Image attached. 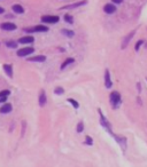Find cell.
Wrapping results in <instances>:
<instances>
[{
    "mask_svg": "<svg viewBox=\"0 0 147 167\" xmlns=\"http://www.w3.org/2000/svg\"><path fill=\"white\" fill-rule=\"evenodd\" d=\"M63 20H64V22H67L68 24H74V16L70 14H64Z\"/></svg>",
    "mask_w": 147,
    "mask_h": 167,
    "instance_id": "21",
    "label": "cell"
},
{
    "mask_svg": "<svg viewBox=\"0 0 147 167\" xmlns=\"http://www.w3.org/2000/svg\"><path fill=\"white\" fill-rule=\"evenodd\" d=\"M9 94H11V90L9 89H4L0 92V97H7Z\"/></svg>",
    "mask_w": 147,
    "mask_h": 167,
    "instance_id": "26",
    "label": "cell"
},
{
    "mask_svg": "<svg viewBox=\"0 0 147 167\" xmlns=\"http://www.w3.org/2000/svg\"><path fill=\"white\" fill-rule=\"evenodd\" d=\"M26 121H23V122H22V136H23V135H24V131H26Z\"/></svg>",
    "mask_w": 147,
    "mask_h": 167,
    "instance_id": "28",
    "label": "cell"
},
{
    "mask_svg": "<svg viewBox=\"0 0 147 167\" xmlns=\"http://www.w3.org/2000/svg\"><path fill=\"white\" fill-rule=\"evenodd\" d=\"M98 112H99V116H100V124H101L102 127H105L106 130H107V132L109 134H111V135H114L113 134V132H111V125L109 124V121L107 120V118L104 116V113H102V111L100 109H98Z\"/></svg>",
    "mask_w": 147,
    "mask_h": 167,
    "instance_id": "3",
    "label": "cell"
},
{
    "mask_svg": "<svg viewBox=\"0 0 147 167\" xmlns=\"http://www.w3.org/2000/svg\"><path fill=\"white\" fill-rule=\"evenodd\" d=\"M12 10H13L15 14H20V15L24 14V8L22 7L21 5H18V4L13 5V7H12Z\"/></svg>",
    "mask_w": 147,
    "mask_h": 167,
    "instance_id": "17",
    "label": "cell"
},
{
    "mask_svg": "<svg viewBox=\"0 0 147 167\" xmlns=\"http://www.w3.org/2000/svg\"><path fill=\"white\" fill-rule=\"evenodd\" d=\"M73 63H75V58H74V57H68V58L61 64V70H64V69L68 67V65L73 64Z\"/></svg>",
    "mask_w": 147,
    "mask_h": 167,
    "instance_id": "18",
    "label": "cell"
},
{
    "mask_svg": "<svg viewBox=\"0 0 147 167\" xmlns=\"http://www.w3.org/2000/svg\"><path fill=\"white\" fill-rule=\"evenodd\" d=\"M27 60L29 62H45L46 56L45 55H36V56H32V57H28Z\"/></svg>",
    "mask_w": 147,
    "mask_h": 167,
    "instance_id": "15",
    "label": "cell"
},
{
    "mask_svg": "<svg viewBox=\"0 0 147 167\" xmlns=\"http://www.w3.org/2000/svg\"><path fill=\"white\" fill-rule=\"evenodd\" d=\"M33 41H35V38H33L32 36H24L18 39V44H23V45H26V44H32Z\"/></svg>",
    "mask_w": 147,
    "mask_h": 167,
    "instance_id": "12",
    "label": "cell"
},
{
    "mask_svg": "<svg viewBox=\"0 0 147 167\" xmlns=\"http://www.w3.org/2000/svg\"><path fill=\"white\" fill-rule=\"evenodd\" d=\"M87 4V0H80V1H77L75 2L73 5H68V6H63V7H61L60 9H74V8H78L80 7V6H84Z\"/></svg>",
    "mask_w": 147,
    "mask_h": 167,
    "instance_id": "8",
    "label": "cell"
},
{
    "mask_svg": "<svg viewBox=\"0 0 147 167\" xmlns=\"http://www.w3.org/2000/svg\"><path fill=\"white\" fill-rule=\"evenodd\" d=\"M13 110V105L11 104V103H5L4 105L0 108V113H2V115H6V113H9Z\"/></svg>",
    "mask_w": 147,
    "mask_h": 167,
    "instance_id": "14",
    "label": "cell"
},
{
    "mask_svg": "<svg viewBox=\"0 0 147 167\" xmlns=\"http://www.w3.org/2000/svg\"><path fill=\"white\" fill-rule=\"evenodd\" d=\"M54 94L56 95H62V94H64V88H62L61 86H58L54 88Z\"/></svg>",
    "mask_w": 147,
    "mask_h": 167,
    "instance_id": "22",
    "label": "cell"
},
{
    "mask_svg": "<svg viewBox=\"0 0 147 167\" xmlns=\"http://www.w3.org/2000/svg\"><path fill=\"white\" fill-rule=\"evenodd\" d=\"M137 89H138V93H139V94L141 93V85H140V83L137 84Z\"/></svg>",
    "mask_w": 147,
    "mask_h": 167,
    "instance_id": "30",
    "label": "cell"
},
{
    "mask_svg": "<svg viewBox=\"0 0 147 167\" xmlns=\"http://www.w3.org/2000/svg\"><path fill=\"white\" fill-rule=\"evenodd\" d=\"M35 52V48L33 47H23V48H20L16 52V55L18 57H26V56L31 55Z\"/></svg>",
    "mask_w": 147,
    "mask_h": 167,
    "instance_id": "5",
    "label": "cell"
},
{
    "mask_svg": "<svg viewBox=\"0 0 147 167\" xmlns=\"http://www.w3.org/2000/svg\"><path fill=\"white\" fill-rule=\"evenodd\" d=\"M144 40L143 39H140V40H138V41L136 42V46H134V50H136V52H139V49H140V47H141L143 45H144Z\"/></svg>",
    "mask_w": 147,
    "mask_h": 167,
    "instance_id": "24",
    "label": "cell"
},
{
    "mask_svg": "<svg viewBox=\"0 0 147 167\" xmlns=\"http://www.w3.org/2000/svg\"><path fill=\"white\" fill-rule=\"evenodd\" d=\"M49 29L47 28V25H36V26H31V28H24L23 31H26L27 33H32V32H47Z\"/></svg>",
    "mask_w": 147,
    "mask_h": 167,
    "instance_id": "2",
    "label": "cell"
},
{
    "mask_svg": "<svg viewBox=\"0 0 147 167\" xmlns=\"http://www.w3.org/2000/svg\"><path fill=\"white\" fill-rule=\"evenodd\" d=\"M109 101H110V104L113 106V109H117L122 103L121 94L118 92H111L110 96H109Z\"/></svg>",
    "mask_w": 147,
    "mask_h": 167,
    "instance_id": "1",
    "label": "cell"
},
{
    "mask_svg": "<svg viewBox=\"0 0 147 167\" xmlns=\"http://www.w3.org/2000/svg\"><path fill=\"white\" fill-rule=\"evenodd\" d=\"M67 101H68V102H69V103H70V104H71V105H73V106H74V108H75V109H78V108H79V103H78V102H77V101H76V100H74V99H68Z\"/></svg>",
    "mask_w": 147,
    "mask_h": 167,
    "instance_id": "23",
    "label": "cell"
},
{
    "mask_svg": "<svg viewBox=\"0 0 147 167\" xmlns=\"http://www.w3.org/2000/svg\"><path fill=\"white\" fill-rule=\"evenodd\" d=\"M111 2H113V4L120 5V4H122V2H123V0H111Z\"/></svg>",
    "mask_w": 147,
    "mask_h": 167,
    "instance_id": "29",
    "label": "cell"
},
{
    "mask_svg": "<svg viewBox=\"0 0 147 167\" xmlns=\"http://www.w3.org/2000/svg\"><path fill=\"white\" fill-rule=\"evenodd\" d=\"M104 12L108 15L114 14V13L116 12V6H115L114 4H110V2H109V4H106L104 6Z\"/></svg>",
    "mask_w": 147,
    "mask_h": 167,
    "instance_id": "10",
    "label": "cell"
},
{
    "mask_svg": "<svg viewBox=\"0 0 147 167\" xmlns=\"http://www.w3.org/2000/svg\"><path fill=\"white\" fill-rule=\"evenodd\" d=\"M113 136H114V138L117 141V143L122 147V149H123V150L126 149V138H125V137H123V136H117V135H113Z\"/></svg>",
    "mask_w": 147,
    "mask_h": 167,
    "instance_id": "13",
    "label": "cell"
},
{
    "mask_svg": "<svg viewBox=\"0 0 147 167\" xmlns=\"http://www.w3.org/2000/svg\"><path fill=\"white\" fill-rule=\"evenodd\" d=\"M136 34V30H133V31H131V32L128 34V36L124 37V39H123V41H122V45H121V48L122 49H125L128 45H129V42L131 41V39L133 38V36Z\"/></svg>",
    "mask_w": 147,
    "mask_h": 167,
    "instance_id": "7",
    "label": "cell"
},
{
    "mask_svg": "<svg viewBox=\"0 0 147 167\" xmlns=\"http://www.w3.org/2000/svg\"><path fill=\"white\" fill-rule=\"evenodd\" d=\"M2 68H4V71L6 72V74H7L9 78H13V65L12 64H4Z\"/></svg>",
    "mask_w": 147,
    "mask_h": 167,
    "instance_id": "16",
    "label": "cell"
},
{
    "mask_svg": "<svg viewBox=\"0 0 147 167\" xmlns=\"http://www.w3.org/2000/svg\"><path fill=\"white\" fill-rule=\"evenodd\" d=\"M0 29L4 31H14L17 29L16 24L12 23V22H4V23L0 24Z\"/></svg>",
    "mask_w": 147,
    "mask_h": 167,
    "instance_id": "6",
    "label": "cell"
},
{
    "mask_svg": "<svg viewBox=\"0 0 147 167\" xmlns=\"http://www.w3.org/2000/svg\"><path fill=\"white\" fill-rule=\"evenodd\" d=\"M2 14H5V9H4V7L0 6V15H2Z\"/></svg>",
    "mask_w": 147,
    "mask_h": 167,
    "instance_id": "32",
    "label": "cell"
},
{
    "mask_svg": "<svg viewBox=\"0 0 147 167\" xmlns=\"http://www.w3.org/2000/svg\"><path fill=\"white\" fill-rule=\"evenodd\" d=\"M5 45H6V47H8V48L15 49V48H17L18 42L17 41H13V40H9V41H6L5 42Z\"/></svg>",
    "mask_w": 147,
    "mask_h": 167,
    "instance_id": "20",
    "label": "cell"
},
{
    "mask_svg": "<svg viewBox=\"0 0 147 167\" xmlns=\"http://www.w3.org/2000/svg\"><path fill=\"white\" fill-rule=\"evenodd\" d=\"M77 133H82V132L84 131V122L83 121H79L77 124Z\"/></svg>",
    "mask_w": 147,
    "mask_h": 167,
    "instance_id": "25",
    "label": "cell"
},
{
    "mask_svg": "<svg viewBox=\"0 0 147 167\" xmlns=\"http://www.w3.org/2000/svg\"><path fill=\"white\" fill-rule=\"evenodd\" d=\"M61 33L63 34V36L68 37V38H73L75 36V32L73 30H69V29H62L61 30Z\"/></svg>",
    "mask_w": 147,
    "mask_h": 167,
    "instance_id": "19",
    "label": "cell"
},
{
    "mask_svg": "<svg viewBox=\"0 0 147 167\" xmlns=\"http://www.w3.org/2000/svg\"><path fill=\"white\" fill-rule=\"evenodd\" d=\"M40 20H42L43 23H46V24H55L60 21V17L58 15H44Z\"/></svg>",
    "mask_w": 147,
    "mask_h": 167,
    "instance_id": "4",
    "label": "cell"
},
{
    "mask_svg": "<svg viewBox=\"0 0 147 167\" xmlns=\"http://www.w3.org/2000/svg\"><path fill=\"white\" fill-rule=\"evenodd\" d=\"M105 86L106 88H111L113 86V81H111V78H110V72H109L108 69L105 70Z\"/></svg>",
    "mask_w": 147,
    "mask_h": 167,
    "instance_id": "9",
    "label": "cell"
},
{
    "mask_svg": "<svg viewBox=\"0 0 147 167\" xmlns=\"http://www.w3.org/2000/svg\"><path fill=\"white\" fill-rule=\"evenodd\" d=\"M7 101V97H0V103H6Z\"/></svg>",
    "mask_w": 147,
    "mask_h": 167,
    "instance_id": "31",
    "label": "cell"
},
{
    "mask_svg": "<svg viewBox=\"0 0 147 167\" xmlns=\"http://www.w3.org/2000/svg\"><path fill=\"white\" fill-rule=\"evenodd\" d=\"M38 102H39L40 106H45L46 103H47V96H46V93H45V90H44V89L40 90V94H39V97H38Z\"/></svg>",
    "mask_w": 147,
    "mask_h": 167,
    "instance_id": "11",
    "label": "cell"
},
{
    "mask_svg": "<svg viewBox=\"0 0 147 167\" xmlns=\"http://www.w3.org/2000/svg\"><path fill=\"white\" fill-rule=\"evenodd\" d=\"M84 144H87V146H92L93 144V140L91 136H86L85 137V142H84Z\"/></svg>",
    "mask_w": 147,
    "mask_h": 167,
    "instance_id": "27",
    "label": "cell"
}]
</instances>
